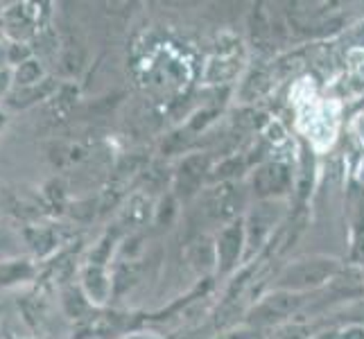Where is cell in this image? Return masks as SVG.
<instances>
[{
    "instance_id": "cell-1",
    "label": "cell",
    "mask_w": 364,
    "mask_h": 339,
    "mask_svg": "<svg viewBox=\"0 0 364 339\" xmlns=\"http://www.w3.org/2000/svg\"><path fill=\"white\" fill-rule=\"evenodd\" d=\"M342 271V262L328 256H308L299 258L279 271L274 281V290H285L294 294L317 292L319 287L328 285Z\"/></svg>"
},
{
    "instance_id": "cell-9",
    "label": "cell",
    "mask_w": 364,
    "mask_h": 339,
    "mask_svg": "<svg viewBox=\"0 0 364 339\" xmlns=\"http://www.w3.org/2000/svg\"><path fill=\"white\" fill-rule=\"evenodd\" d=\"M269 339H312V333H310V325L292 319V321H287L283 325H276V328H272Z\"/></svg>"
},
{
    "instance_id": "cell-11",
    "label": "cell",
    "mask_w": 364,
    "mask_h": 339,
    "mask_svg": "<svg viewBox=\"0 0 364 339\" xmlns=\"http://www.w3.org/2000/svg\"><path fill=\"white\" fill-rule=\"evenodd\" d=\"M340 339H364V328L362 325H350V328L340 333Z\"/></svg>"
},
{
    "instance_id": "cell-10",
    "label": "cell",
    "mask_w": 364,
    "mask_h": 339,
    "mask_svg": "<svg viewBox=\"0 0 364 339\" xmlns=\"http://www.w3.org/2000/svg\"><path fill=\"white\" fill-rule=\"evenodd\" d=\"M41 77V66L36 61H23L16 68V84L21 86H36Z\"/></svg>"
},
{
    "instance_id": "cell-5",
    "label": "cell",
    "mask_w": 364,
    "mask_h": 339,
    "mask_svg": "<svg viewBox=\"0 0 364 339\" xmlns=\"http://www.w3.org/2000/svg\"><path fill=\"white\" fill-rule=\"evenodd\" d=\"M290 183H292V172L285 163L279 161L262 163L254 172V179H251V188H254L258 202L260 199H279L290 188Z\"/></svg>"
},
{
    "instance_id": "cell-7",
    "label": "cell",
    "mask_w": 364,
    "mask_h": 339,
    "mask_svg": "<svg viewBox=\"0 0 364 339\" xmlns=\"http://www.w3.org/2000/svg\"><path fill=\"white\" fill-rule=\"evenodd\" d=\"M208 168H210V163H208L206 154H193V156L183 158V163L179 166V172H177V188L183 190V197H191L199 190V185H202Z\"/></svg>"
},
{
    "instance_id": "cell-13",
    "label": "cell",
    "mask_w": 364,
    "mask_h": 339,
    "mask_svg": "<svg viewBox=\"0 0 364 339\" xmlns=\"http://www.w3.org/2000/svg\"><path fill=\"white\" fill-rule=\"evenodd\" d=\"M312 339H340V333H335V330H331V333H321V335H317V337H312Z\"/></svg>"
},
{
    "instance_id": "cell-2",
    "label": "cell",
    "mask_w": 364,
    "mask_h": 339,
    "mask_svg": "<svg viewBox=\"0 0 364 339\" xmlns=\"http://www.w3.org/2000/svg\"><path fill=\"white\" fill-rule=\"evenodd\" d=\"M304 303L306 294L272 290L247 312V323L251 328H276V325L292 321V317L304 308Z\"/></svg>"
},
{
    "instance_id": "cell-8",
    "label": "cell",
    "mask_w": 364,
    "mask_h": 339,
    "mask_svg": "<svg viewBox=\"0 0 364 339\" xmlns=\"http://www.w3.org/2000/svg\"><path fill=\"white\" fill-rule=\"evenodd\" d=\"M111 283L109 276L105 274V269L100 265H91L89 269H86L84 274V287L86 292H89L91 301H95V303H102V301H107L109 292H111Z\"/></svg>"
},
{
    "instance_id": "cell-12",
    "label": "cell",
    "mask_w": 364,
    "mask_h": 339,
    "mask_svg": "<svg viewBox=\"0 0 364 339\" xmlns=\"http://www.w3.org/2000/svg\"><path fill=\"white\" fill-rule=\"evenodd\" d=\"M7 86H9V72L0 70V97H3V93L7 91Z\"/></svg>"
},
{
    "instance_id": "cell-4",
    "label": "cell",
    "mask_w": 364,
    "mask_h": 339,
    "mask_svg": "<svg viewBox=\"0 0 364 339\" xmlns=\"http://www.w3.org/2000/svg\"><path fill=\"white\" fill-rule=\"evenodd\" d=\"M215 260L218 269L222 274H229L235 269V265L240 262L242 254L247 251V237H245V222L235 220L227 224L215 237Z\"/></svg>"
},
{
    "instance_id": "cell-6",
    "label": "cell",
    "mask_w": 364,
    "mask_h": 339,
    "mask_svg": "<svg viewBox=\"0 0 364 339\" xmlns=\"http://www.w3.org/2000/svg\"><path fill=\"white\" fill-rule=\"evenodd\" d=\"M237 206H242V197L240 193L233 190L231 183H222L220 188H213V193L206 197V212L213 220L235 222Z\"/></svg>"
},
{
    "instance_id": "cell-3",
    "label": "cell",
    "mask_w": 364,
    "mask_h": 339,
    "mask_svg": "<svg viewBox=\"0 0 364 339\" xmlns=\"http://www.w3.org/2000/svg\"><path fill=\"white\" fill-rule=\"evenodd\" d=\"M285 215V204L281 199H260L258 204L249 208L245 222V237H247V254L258 251L265 240L276 229V224H281Z\"/></svg>"
}]
</instances>
